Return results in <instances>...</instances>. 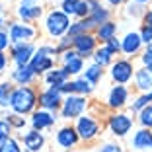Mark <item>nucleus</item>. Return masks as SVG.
Returning <instances> with one entry per match:
<instances>
[{"instance_id": "obj_1", "label": "nucleus", "mask_w": 152, "mask_h": 152, "mask_svg": "<svg viewBox=\"0 0 152 152\" xmlns=\"http://www.w3.org/2000/svg\"><path fill=\"white\" fill-rule=\"evenodd\" d=\"M39 103L35 90L29 88V86H18L12 94V102H10V107L14 109V113L18 115H26V113H31L35 109V105Z\"/></svg>"}, {"instance_id": "obj_2", "label": "nucleus", "mask_w": 152, "mask_h": 152, "mask_svg": "<svg viewBox=\"0 0 152 152\" xmlns=\"http://www.w3.org/2000/svg\"><path fill=\"white\" fill-rule=\"evenodd\" d=\"M57 53H58L57 47H51V45H43V47H39V49L35 51V55H33L31 63H29L31 70L35 72V74H43V72L53 70V66H55L53 55H57Z\"/></svg>"}, {"instance_id": "obj_3", "label": "nucleus", "mask_w": 152, "mask_h": 152, "mask_svg": "<svg viewBox=\"0 0 152 152\" xmlns=\"http://www.w3.org/2000/svg\"><path fill=\"white\" fill-rule=\"evenodd\" d=\"M70 16L63 12V10H51L47 20H45V29L51 37H63L70 29Z\"/></svg>"}, {"instance_id": "obj_4", "label": "nucleus", "mask_w": 152, "mask_h": 152, "mask_svg": "<svg viewBox=\"0 0 152 152\" xmlns=\"http://www.w3.org/2000/svg\"><path fill=\"white\" fill-rule=\"evenodd\" d=\"M86 107H88V102L84 96H68L63 102L61 115H63V119H78V117H82Z\"/></svg>"}, {"instance_id": "obj_5", "label": "nucleus", "mask_w": 152, "mask_h": 152, "mask_svg": "<svg viewBox=\"0 0 152 152\" xmlns=\"http://www.w3.org/2000/svg\"><path fill=\"white\" fill-rule=\"evenodd\" d=\"M37 29L29 23H22V22H16V23H10V41L14 45H20V43H29V41L35 37Z\"/></svg>"}, {"instance_id": "obj_6", "label": "nucleus", "mask_w": 152, "mask_h": 152, "mask_svg": "<svg viewBox=\"0 0 152 152\" xmlns=\"http://www.w3.org/2000/svg\"><path fill=\"white\" fill-rule=\"evenodd\" d=\"M74 129H76V133H78V137H80L82 140H92V139H96L98 133H99V123L94 117L82 115V117H78Z\"/></svg>"}, {"instance_id": "obj_7", "label": "nucleus", "mask_w": 152, "mask_h": 152, "mask_svg": "<svg viewBox=\"0 0 152 152\" xmlns=\"http://www.w3.org/2000/svg\"><path fill=\"white\" fill-rule=\"evenodd\" d=\"M61 90L55 88V86H49L47 90H43L39 94V105L45 109V111H57L58 107H63L64 99L61 98Z\"/></svg>"}, {"instance_id": "obj_8", "label": "nucleus", "mask_w": 152, "mask_h": 152, "mask_svg": "<svg viewBox=\"0 0 152 152\" xmlns=\"http://www.w3.org/2000/svg\"><path fill=\"white\" fill-rule=\"evenodd\" d=\"M33 55H35L33 43H20L12 47V61L16 63V66H27L31 63Z\"/></svg>"}, {"instance_id": "obj_9", "label": "nucleus", "mask_w": 152, "mask_h": 152, "mask_svg": "<svg viewBox=\"0 0 152 152\" xmlns=\"http://www.w3.org/2000/svg\"><path fill=\"white\" fill-rule=\"evenodd\" d=\"M133 74H134V68H133L131 61H117V63L111 64V78L119 86L127 84L133 78Z\"/></svg>"}, {"instance_id": "obj_10", "label": "nucleus", "mask_w": 152, "mask_h": 152, "mask_svg": "<svg viewBox=\"0 0 152 152\" xmlns=\"http://www.w3.org/2000/svg\"><path fill=\"white\" fill-rule=\"evenodd\" d=\"M96 37L92 33H82L78 37H72V47L82 58L84 57H90L92 53H96Z\"/></svg>"}, {"instance_id": "obj_11", "label": "nucleus", "mask_w": 152, "mask_h": 152, "mask_svg": "<svg viewBox=\"0 0 152 152\" xmlns=\"http://www.w3.org/2000/svg\"><path fill=\"white\" fill-rule=\"evenodd\" d=\"M107 125H109V131H111L115 137H125L131 131V127H133V119H131L129 115H125V113H113V115L109 117Z\"/></svg>"}, {"instance_id": "obj_12", "label": "nucleus", "mask_w": 152, "mask_h": 152, "mask_svg": "<svg viewBox=\"0 0 152 152\" xmlns=\"http://www.w3.org/2000/svg\"><path fill=\"white\" fill-rule=\"evenodd\" d=\"M88 2V8H90V22L94 23V27L98 29L102 23L109 22V10H105L102 4H99L98 0H86Z\"/></svg>"}, {"instance_id": "obj_13", "label": "nucleus", "mask_w": 152, "mask_h": 152, "mask_svg": "<svg viewBox=\"0 0 152 152\" xmlns=\"http://www.w3.org/2000/svg\"><path fill=\"white\" fill-rule=\"evenodd\" d=\"M63 63H64L63 68L68 74H80V72L84 70V58L76 53V51H70V49L64 51L63 53Z\"/></svg>"}, {"instance_id": "obj_14", "label": "nucleus", "mask_w": 152, "mask_h": 152, "mask_svg": "<svg viewBox=\"0 0 152 152\" xmlns=\"http://www.w3.org/2000/svg\"><path fill=\"white\" fill-rule=\"evenodd\" d=\"M63 94H68V96H88L92 92V84L84 78H78V80H72V82H66L63 88H58Z\"/></svg>"}, {"instance_id": "obj_15", "label": "nucleus", "mask_w": 152, "mask_h": 152, "mask_svg": "<svg viewBox=\"0 0 152 152\" xmlns=\"http://www.w3.org/2000/svg\"><path fill=\"white\" fill-rule=\"evenodd\" d=\"M133 148L137 152H152V131L150 129H139L133 137Z\"/></svg>"}, {"instance_id": "obj_16", "label": "nucleus", "mask_w": 152, "mask_h": 152, "mask_svg": "<svg viewBox=\"0 0 152 152\" xmlns=\"http://www.w3.org/2000/svg\"><path fill=\"white\" fill-rule=\"evenodd\" d=\"M23 146H26L27 152H41L45 146V139H43V134L39 133V131L31 129L29 133L23 134Z\"/></svg>"}, {"instance_id": "obj_17", "label": "nucleus", "mask_w": 152, "mask_h": 152, "mask_svg": "<svg viewBox=\"0 0 152 152\" xmlns=\"http://www.w3.org/2000/svg\"><path fill=\"white\" fill-rule=\"evenodd\" d=\"M127 98H129V92H127L125 86H113L109 96H107V105L111 109H119L125 105Z\"/></svg>"}, {"instance_id": "obj_18", "label": "nucleus", "mask_w": 152, "mask_h": 152, "mask_svg": "<svg viewBox=\"0 0 152 152\" xmlns=\"http://www.w3.org/2000/svg\"><path fill=\"white\" fill-rule=\"evenodd\" d=\"M140 47H142V39H140V33H127L125 37H123V41H121V51L125 55H134L139 53Z\"/></svg>"}, {"instance_id": "obj_19", "label": "nucleus", "mask_w": 152, "mask_h": 152, "mask_svg": "<svg viewBox=\"0 0 152 152\" xmlns=\"http://www.w3.org/2000/svg\"><path fill=\"white\" fill-rule=\"evenodd\" d=\"M43 14V8H41L37 2H23L18 8V16L23 20V22H33Z\"/></svg>"}, {"instance_id": "obj_20", "label": "nucleus", "mask_w": 152, "mask_h": 152, "mask_svg": "<svg viewBox=\"0 0 152 152\" xmlns=\"http://www.w3.org/2000/svg\"><path fill=\"white\" fill-rule=\"evenodd\" d=\"M78 139L80 137H78L76 129H72V127H63L57 133V142H58V146H63V148H72L78 142Z\"/></svg>"}, {"instance_id": "obj_21", "label": "nucleus", "mask_w": 152, "mask_h": 152, "mask_svg": "<svg viewBox=\"0 0 152 152\" xmlns=\"http://www.w3.org/2000/svg\"><path fill=\"white\" fill-rule=\"evenodd\" d=\"M57 117L53 115L51 111H45V109H39V111H33V117H31V125L35 131H41V129H47L55 123Z\"/></svg>"}, {"instance_id": "obj_22", "label": "nucleus", "mask_w": 152, "mask_h": 152, "mask_svg": "<svg viewBox=\"0 0 152 152\" xmlns=\"http://www.w3.org/2000/svg\"><path fill=\"white\" fill-rule=\"evenodd\" d=\"M68 72L64 70V68H55V70H49L47 72V76H45V82L51 86H55V88H63L64 84L68 82Z\"/></svg>"}, {"instance_id": "obj_23", "label": "nucleus", "mask_w": 152, "mask_h": 152, "mask_svg": "<svg viewBox=\"0 0 152 152\" xmlns=\"http://www.w3.org/2000/svg\"><path fill=\"white\" fill-rule=\"evenodd\" d=\"M134 82H137V88L140 92H150L152 90V72H148L146 68H139V70H134Z\"/></svg>"}, {"instance_id": "obj_24", "label": "nucleus", "mask_w": 152, "mask_h": 152, "mask_svg": "<svg viewBox=\"0 0 152 152\" xmlns=\"http://www.w3.org/2000/svg\"><path fill=\"white\" fill-rule=\"evenodd\" d=\"M33 76H35V72L31 70L29 64L27 66H16V70H12V80L18 82L20 86H27L33 80Z\"/></svg>"}, {"instance_id": "obj_25", "label": "nucleus", "mask_w": 152, "mask_h": 152, "mask_svg": "<svg viewBox=\"0 0 152 152\" xmlns=\"http://www.w3.org/2000/svg\"><path fill=\"white\" fill-rule=\"evenodd\" d=\"M115 31H117V26L113 22H105L96 29V39L102 41V43H107L115 37Z\"/></svg>"}, {"instance_id": "obj_26", "label": "nucleus", "mask_w": 152, "mask_h": 152, "mask_svg": "<svg viewBox=\"0 0 152 152\" xmlns=\"http://www.w3.org/2000/svg\"><path fill=\"white\" fill-rule=\"evenodd\" d=\"M90 29H94V23L90 22V18L78 20L76 23H72L70 29H68V37H78L82 33H90Z\"/></svg>"}, {"instance_id": "obj_27", "label": "nucleus", "mask_w": 152, "mask_h": 152, "mask_svg": "<svg viewBox=\"0 0 152 152\" xmlns=\"http://www.w3.org/2000/svg\"><path fill=\"white\" fill-rule=\"evenodd\" d=\"M14 88L10 82H0V107H8L12 102Z\"/></svg>"}, {"instance_id": "obj_28", "label": "nucleus", "mask_w": 152, "mask_h": 152, "mask_svg": "<svg viewBox=\"0 0 152 152\" xmlns=\"http://www.w3.org/2000/svg\"><path fill=\"white\" fill-rule=\"evenodd\" d=\"M102 66L99 64H90L88 68H86V72H84V80H88L90 84H98L99 82V78H102Z\"/></svg>"}, {"instance_id": "obj_29", "label": "nucleus", "mask_w": 152, "mask_h": 152, "mask_svg": "<svg viewBox=\"0 0 152 152\" xmlns=\"http://www.w3.org/2000/svg\"><path fill=\"white\" fill-rule=\"evenodd\" d=\"M111 57L113 55L109 53L105 47H99V49H96V53H94V61H96V64H99V66H107L109 63H111Z\"/></svg>"}, {"instance_id": "obj_30", "label": "nucleus", "mask_w": 152, "mask_h": 152, "mask_svg": "<svg viewBox=\"0 0 152 152\" xmlns=\"http://www.w3.org/2000/svg\"><path fill=\"white\" fill-rule=\"evenodd\" d=\"M139 121H140V125H142V129H150L152 131V103L146 105V107L139 113Z\"/></svg>"}, {"instance_id": "obj_31", "label": "nucleus", "mask_w": 152, "mask_h": 152, "mask_svg": "<svg viewBox=\"0 0 152 152\" xmlns=\"http://www.w3.org/2000/svg\"><path fill=\"white\" fill-rule=\"evenodd\" d=\"M80 4L82 0H63V12L66 14V16H76L78 14V10H80Z\"/></svg>"}, {"instance_id": "obj_32", "label": "nucleus", "mask_w": 152, "mask_h": 152, "mask_svg": "<svg viewBox=\"0 0 152 152\" xmlns=\"http://www.w3.org/2000/svg\"><path fill=\"white\" fill-rule=\"evenodd\" d=\"M0 152H22V148H20V142L16 139H6L4 142L0 144Z\"/></svg>"}, {"instance_id": "obj_33", "label": "nucleus", "mask_w": 152, "mask_h": 152, "mask_svg": "<svg viewBox=\"0 0 152 152\" xmlns=\"http://www.w3.org/2000/svg\"><path fill=\"white\" fill-rule=\"evenodd\" d=\"M10 133H12V125L8 123V119H0V144L10 139Z\"/></svg>"}, {"instance_id": "obj_34", "label": "nucleus", "mask_w": 152, "mask_h": 152, "mask_svg": "<svg viewBox=\"0 0 152 152\" xmlns=\"http://www.w3.org/2000/svg\"><path fill=\"white\" fill-rule=\"evenodd\" d=\"M140 61H142V66L146 68L148 72H152V47H146V51L142 53Z\"/></svg>"}, {"instance_id": "obj_35", "label": "nucleus", "mask_w": 152, "mask_h": 152, "mask_svg": "<svg viewBox=\"0 0 152 152\" xmlns=\"http://www.w3.org/2000/svg\"><path fill=\"white\" fill-rule=\"evenodd\" d=\"M140 39H142V43L146 45V47H152V27L142 26V29H140Z\"/></svg>"}, {"instance_id": "obj_36", "label": "nucleus", "mask_w": 152, "mask_h": 152, "mask_svg": "<svg viewBox=\"0 0 152 152\" xmlns=\"http://www.w3.org/2000/svg\"><path fill=\"white\" fill-rule=\"evenodd\" d=\"M103 47H105V49H107V51H109L111 55H117V53L121 51V41L113 37V39H111V41H107V43L103 45Z\"/></svg>"}, {"instance_id": "obj_37", "label": "nucleus", "mask_w": 152, "mask_h": 152, "mask_svg": "<svg viewBox=\"0 0 152 152\" xmlns=\"http://www.w3.org/2000/svg\"><path fill=\"white\" fill-rule=\"evenodd\" d=\"M8 123L12 127H18V129H20V127L26 125V119H23V117H20L18 113H12V115H8Z\"/></svg>"}, {"instance_id": "obj_38", "label": "nucleus", "mask_w": 152, "mask_h": 152, "mask_svg": "<svg viewBox=\"0 0 152 152\" xmlns=\"http://www.w3.org/2000/svg\"><path fill=\"white\" fill-rule=\"evenodd\" d=\"M98 152H123V148L119 144H113V142H105L98 148Z\"/></svg>"}, {"instance_id": "obj_39", "label": "nucleus", "mask_w": 152, "mask_h": 152, "mask_svg": "<svg viewBox=\"0 0 152 152\" xmlns=\"http://www.w3.org/2000/svg\"><path fill=\"white\" fill-rule=\"evenodd\" d=\"M10 43H12V41H10V35L4 31V29H0V53H2Z\"/></svg>"}, {"instance_id": "obj_40", "label": "nucleus", "mask_w": 152, "mask_h": 152, "mask_svg": "<svg viewBox=\"0 0 152 152\" xmlns=\"http://www.w3.org/2000/svg\"><path fill=\"white\" fill-rule=\"evenodd\" d=\"M70 45H72V37H63L61 43L57 45V51H63V53H64V51H68L66 47H70Z\"/></svg>"}, {"instance_id": "obj_41", "label": "nucleus", "mask_w": 152, "mask_h": 152, "mask_svg": "<svg viewBox=\"0 0 152 152\" xmlns=\"http://www.w3.org/2000/svg\"><path fill=\"white\" fill-rule=\"evenodd\" d=\"M6 66H8V57L4 55V51L0 53V72H4Z\"/></svg>"}, {"instance_id": "obj_42", "label": "nucleus", "mask_w": 152, "mask_h": 152, "mask_svg": "<svg viewBox=\"0 0 152 152\" xmlns=\"http://www.w3.org/2000/svg\"><path fill=\"white\" fill-rule=\"evenodd\" d=\"M144 26L152 27V10H148V12H144Z\"/></svg>"}, {"instance_id": "obj_43", "label": "nucleus", "mask_w": 152, "mask_h": 152, "mask_svg": "<svg viewBox=\"0 0 152 152\" xmlns=\"http://www.w3.org/2000/svg\"><path fill=\"white\" fill-rule=\"evenodd\" d=\"M134 4H139V6H144V4H148V2H150V0H133Z\"/></svg>"}, {"instance_id": "obj_44", "label": "nucleus", "mask_w": 152, "mask_h": 152, "mask_svg": "<svg viewBox=\"0 0 152 152\" xmlns=\"http://www.w3.org/2000/svg\"><path fill=\"white\" fill-rule=\"evenodd\" d=\"M107 2H109V4H111V6H119L121 2H123V0H107Z\"/></svg>"}, {"instance_id": "obj_45", "label": "nucleus", "mask_w": 152, "mask_h": 152, "mask_svg": "<svg viewBox=\"0 0 152 152\" xmlns=\"http://www.w3.org/2000/svg\"><path fill=\"white\" fill-rule=\"evenodd\" d=\"M0 27H2V14H0Z\"/></svg>"}]
</instances>
